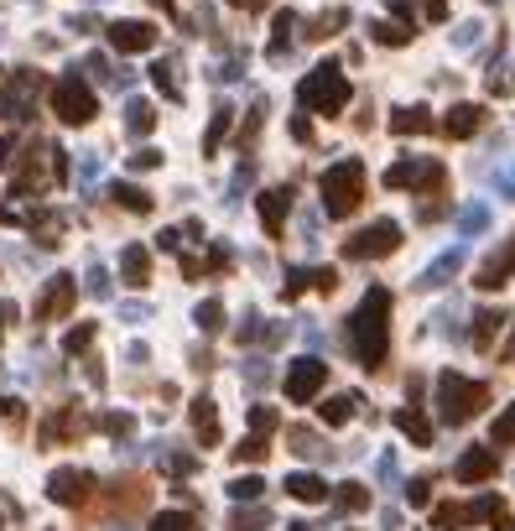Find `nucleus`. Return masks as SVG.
<instances>
[{
    "label": "nucleus",
    "mask_w": 515,
    "mask_h": 531,
    "mask_svg": "<svg viewBox=\"0 0 515 531\" xmlns=\"http://www.w3.org/2000/svg\"><path fill=\"white\" fill-rule=\"evenodd\" d=\"M151 126H157V109L146 105V100H136V105H130V130H136V136H146Z\"/></svg>",
    "instance_id": "32"
},
{
    "label": "nucleus",
    "mask_w": 515,
    "mask_h": 531,
    "mask_svg": "<svg viewBox=\"0 0 515 531\" xmlns=\"http://www.w3.org/2000/svg\"><path fill=\"white\" fill-rule=\"evenodd\" d=\"M349 349L365 370H380V365H386V349H391V292H386V287H370L365 302L354 308Z\"/></svg>",
    "instance_id": "1"
},
{
    "label": "nucleus",
    "mask_w": 515,
    "mask_h": 531,
    "mask_svg": "<svg viewBox=\"0 0 515 531\" xmlns=\"http://www.w3.org/2000/svg\"><path fill=\"white\" fill-rule=\"evenodd\" d=\"M396 245H401V224H396V219H375V224H365L359 234L344 240V255H349V261H380V255H391Z\"/></svg>",
    "instance_id": "6"
},
{
    "label": "nucleus",
    "mask_w": 515,
    "mask_h": 531,
    "mask_svg": "<svg viewBox=\"0 0 515 531\" xmlns=\"http://www.w3.org/2000/svg\"><path fill=\"white\" fill-rule=\"evenodd\" d=\"M287 531H308V526H287Z\"/></svg>",
    "instance_id": "54"
},
{
    "label": "nucleus",
    "mask_w": 515,
    "mask_h": 531,
    "mask_svg": "<svg viewBox=\"0 0 515 531\" xmlns=\"http://www.w3.org/2000/svg\"><path fill=\"white\" fill-rule=\"evenodd\" d=\"M495 443L515 448V406H510V412H500V417H495Z\"/></svg>",
    "instance_id": "37"
},
{
    "label": "nucleus",
    "mask_w": 515,
    "mask_h": 531,
    "mask_svg": "<svg viewBox=\"0 0 515 531\" xmlns=\"http://www.w3.org/2000/svg\"><path fill=\"white\" fill-rule=\"evenodd\" d=\"M151 84L162 89L167 100H183V84H177V68H172V63H157V68H151Z\"/></svg>",
    "instance_id": "26"
},
{
    "label": "nucleus",
    "mask_w": 515,
    "mask_h": 531,
    "mask_svg": "<svg viewBox=\"0 0 515 531\" xmlns=\"http://www.w3.org/2000/svg\"><path fill=\"white\" fill-rule=\"evenodd\" d=\"M229 5H240V11H261L266 0H229Z\"/></svg>",
    "instance_id": "50"
},
{
    "label": "nucleus",
    "mask_w": 515,
    "mask_h": 531,
    "mask_svg": "<svg viewBox=\"0 0 515 531\" xmlns=\"http://www.w3.org/2000/svg\"><path fill=\"white\" fill-rule=\"evenodd\" d=\"M453 271H458V255H443V261H437L433 271H427V281L437 287V281H443V277H453Z\"/></svg>",
    "instance_id": "41"
},
{
    "label": "nucleus",
    "mask_w": 515,
    "mask_h": 531,
    "mask_svg": "<svg viewBox=\"0 0 515 531\" xmlns=\"http://www.w3.org/2000/svg\"><path fill=\"white\" fill-rule=\"evenodd\" d=\"M224 136H229V109H219V115H214V126H208V136H204V151H208V156L219 151V141H224Z\"/></svg>",
    "instance_id": "33"
},
{
    "label": "nucleus",
    "mask_w": 515,
    "mask_h": 531,
    "mask_svg": "<svg viewBox=\"0 0 515 531\" xmlns=\"http://www.w3.org/2000/svg\"><path fill=\"white\" fill-rule=\"evenodd\" d=\"M266 521H271L266 510H240V516H234V531H261Z\"/></svg>",
    "instance_id": "39"
},
{
    "label": "nucleus",
    "mask_w": 515,
    "mask_h": 531,
    "mask_svg": "<svg viewBox=\"0 0 515 531\" xmlns=\"http://www.w3.org/2000/svg\"><path fill=\"white\" fill-rule=\"evenodd\" d=\"M0 79H5V68H0Z\"/></svg>",
    "instance_id": "55"
},
{
    "label": "nucleus",
    "mask_w": 515,
    "mask_h": 531,
    "mask_svg": "<svg viewBox=\"0 0 515 531\" xmlns=\"http://www.w3.org/2000/svg\"><path fill=\"white\" fill-rule=\"evenodd\" d=\"M110 47L115 52H151L157 47V26L151 22H115L110 26Z\"/></svg>",
    "instance_id": "11"
},
{
    "label": "nucleus",
    "mask_w": 515,
    "mask_h": 531,
    "mask_svg": "<svg viewBox=\"0 0 515 531\" xmlns=\"http://www.w3.org/2000/svg\"><path fill=\"white\" fill-rule=\"evenodd\" d=\"M266 438L271 432H261V427H250V438L240 448H234V459H240V464H261V459H266L271 448H266Z\"/></svg>",
    "instance_id": "23"
},
{
    "label": "nucleus",
    "mask_w": 515,
    "mask_h": 531,
    "mask_svg": "<svg viewBox=\"0 0 515 531\" xmlns=\"http://www.w3.org/2000/svg\"><path fill=\"white\" fill-rule=\"evenodd\" d=\"M157 162H162V151H136V156H130V167L141 172V167H157Z\"/></svg>",
    "instance_id": "46"
},
{
    "label": "nucleus",
    "mask_w": 515,
    "mask_h": 531,
    "mask_svg": "<svg viewBox=\"0 0 515 531\" xmlns=\"http://www.w3.org/2000/svg\"><path fill=\"white\" fill-rule=\"evenodd\" d=\"M339 506L344 510H370V489L365 485H344L339 489Z\"/></svg>",
    "instance_id": "31"
},
{
    "label": "nucleus",
    "mask_w": 515,
    "mask_h": 531,
    "mask_svg": "<svg viewBox=\"0 0 515 531\" xmlns=\"http://www.w3.org/2000/svg\"><path fill=\"white\" fill-rule=\"evenodd\" d=\"M266 115H271V105H266V100H255V105H250L245 136H240V141H245V147H255V130H261V120H266Z\"/></svg>",
    "instance_id": "35"
},
{
    "label": "nucleus",
    "mask_w": 515,
    "mask_h": 531,
    "mask_svg": "<svg viewBox=\"0 0 515 531\" xmlns=\"http://www.w3.org/2000/svg\"><path fill=\"white\" fill-rule=\"evenodd\" d=\"M463 485H484V479H495L500 474V459L490 453V448H469L463 459H458V469H453Z\"/></svg>",
    "instance_id": "13"
},
{
    "label": "nucleus",
    "mask_w": 515,
    "mask_h": 531,
    "mask_svg": "<svg viewBox=\"0 0 515 531\" xmlns=\"http://www.w3.org/2000/svg\"><path fill=\"white\" fill-rule=\"evenodd\" d=\"M391 422L401 427V432H406V438H412V443H433V422H427V417H422V412H416V406H396L391 412Z\"/></svg>",
    "instance_id": "17"
},
{
    "label": "nucleus",
    "mask_w": 515,
    "mask_h": 531,
    "mask_svg": "<svg viewBox=\"0 0 515 531\" xmlns=\"http://www.w3.org/2000/svg\"><path fill=\"white\" fill-rule=\"evenodd\" d=\"M73 302H79V281L73 277H52L47 281V292H42L37 302V323H58L73 313Z\"/></svg>",
    "instance_id": "9"
},
{
    "label": "nucleus",
    "mask_w": 515,
    "mask_h": 531,
    "mask_svg": "<svg viewBox=\"0 0 515 531\" xmlns=\"http://www.w3.org/2000/svg\"><path fill=\"white\" fill-rule=\"evenodd\" d=\"M433 500V479L422 474V479H412V506H427Z\"/></svg>",
    "instance_id": "44"
},
{
    "label": "nucleus",
    "mask_w": 515,
    "mask_h": 531,
    "mask_svg": "<svg viewBox=\"0 0 515 531\" xmlns=\"http://www.w3.org/2000/svg\"><path fill=\"white\" fill-rule=\"evenodd\" d=\"M354 406H359V396H329V402H323V422H329V427H344L354 417Z\"/></svg>",
    "instance_id": "24"
},
{
    "label": "nucleus",
    "mask_w": 515,
    "mask_h": 531,
    "mask_svg": "<svg viewBox=\"0 0 515 531\" xmlns=\"http://www.w3.org/2000/svg\"><path fill=\"white\" fill-rule=\"evenodd\" d=\"M0 417H16V422H21V402H11V396H0Z\"/></svg>",
    "instance_id": "48"
},
{
    "label": "nucleus",
    "mask_w": 515,
    "mask_h": 531,
    "mask_svg": "<svg viewBox=\"0 0 515 531\" xmlns=\"http://www.w3.org/2000/svg\"><path fill=\"white\" fill-rule=\"evenodd\" d=\"M287 209H291V188H271V193H261V224H266L271 240L287 230Z\"/></svg>",
    "instance_id": "15"
},
{
    "label": "nucleus",
    "mask_w": 515,
    "mask_h": 531,
    "mask_svg": "<svg viewBox=\"0 0 515 531\" xmlns=\"http://www.w3.org/2000/svg\"><path fill=\"white\" fill-rule=\"evenodd\" d=\"M437 177H443L437 156H406V162L386 167V188H422V183H437Z\"/></svg>",
    "instance_id": "10"
},
{
    "label": "nucleus",
    "mask_w": 515,
    "mask_h": 531,
    "mask_svg": "<svg viewBox=\"0 0 515 531\" xmlns=\"http://www.w3.org/2000/svg\"><path fill=\"white\" fill-rule=\"evenodd\" d=\"M427 16H433V22H443V16H448V0H427Z\"/></svg>",
    "instance_id": "49"
},
{
    "label": "nucleus",
    "mask_w": 515,
    "mask_h": 531,
    "mask_svg": "<svg viewBox=\"0 0 515 531\" xmlns=\"http://www.w3.org/2000/svg\"><path fill=\"white\" fill-rule=\"evenodd\" d=\"M0 531H5V521H0Z\"/></svg>",
    "instance_id": "56"
},
{
    "label": "nucleus",
    "mask_w": 515,
    "mask_h": 531,
    "mask_svg": "<svg viewBox=\"0 0 515 531\" xmlns=\"http://www.w3.org/2000/svg\"><path fill=\"white\" fill-rule=\"evenodd\" d=\"M312 287H318V292H333V287H339V277H333L329 266H318V271H312Z\"/></svg>",
    "instance_id": "45"
},
{
    "label": "nucleus",
    "mask_w": 515,
    "mask_h": 531,
    "mask_svg": "<svg viewBox=\"0 0 515 531\" xmlns=\"http://www.w3.org/2000/svg\"><path fill=\"white\" fill-rule=\"evenodd\" d=\"M250 427H261V432H276V412H271V406H255V412H250Z\"/></svg>",
    "instance_id": "42"
},
{
    "label": "nucleus",
    "mask_w": 515,
    "mask_h": 531,
    "mask_svg": "<svg viewBox=\"0 0 515 531\" xmlns=\"http://www.w3.org/2000/svg\"><path fill=\"white\" fill-rule=\"evenodd\" d=\"M479 126H484V105H453L443 115V136L448 141H469Z\"/></svg>",
    "instance_id": "14"
},
{
    "label": "nucleus",
    "mask_w": 515,
    "mask_h": 531,
    "mask_svg": "<svg viewBox=\"0 0 515 531\" xmlns=\"http://www.w3.org/2000/svg\"><path fill=\"white\" fill-rule=\"evenodd\" d=\"M500 323H505L500 313H479L474 318V349H490V339L500 334Z\"/></svg>",
    "instance_id": "27"
},
{
    "label": "nucleus",
    "mask_w": 515,
    "mask_h": 531,
    "mask_svg": "<svg viewBox=\"0 0 515 531\" xmlns=\"http://www.w3.org/2000/svg\"><path fill=\"white\" fill-rule=\"evenodd\" d=\"M287 37H291V11H281V16H276V43H271V52H281Z\"/></svg>",
    "instance_id": "43"
},
{
    "label": "nucleus",
    "mask_w": 515,
    "mask_h": 531,
    "mask_svg": "<svg viewBox=\"0 0 515 531\" xmlns=\"http://www.w3.org/2000/svg\"><path fill=\"white\" fill-rule=\"evenodd\" d=\"M261 489H266V479H234V485H229V495H234V500H261Z\"/></svg>",
    "instance_id": "36"
},
{
    "label": "nucleus",
    "mask_w": 515,
    "mask_h": 531,
    "mask_svg": "<svg viewBox=\"0 0 515 531\" xmlns=\"http://www.w3.org/2000/svg\"><path fill=\"white\" fill-rule=\"evenodd\" d=\"M505 271H510V261H490L484 271L474 277V287H484V292H495V287H505Z\"/></svg>",
    "instance_id": "29"
},
{
    "label": "nucleus",
    "mask_w": 515,
    "mask_h": 531,
    "mask_svg": "<svg viewBox=\"0 0 515 531\" xmlns=\"http://www.w3.org/2000/svg\"><path fill=\"white\" fill-rule=\"evenodd\" d=\"M333 26H349V11H323L318 22H308V43H323V37H333Z\"/></svg>",
    "instance_id": "22"
},
{
    "label": "nucleus",
    "mask_w": 515,
    "mask_h": 531,
    "mask_svg": "<svg viewBox=\"0 0 515 531\" xmlns=\"http://www.w3.org/2000/svg\"><path fill=\"white\" fill-rule=\"evenodd\" d=\"M505 360H510V365H515V334H510V349H505Z\"/></svg>",
    "instance_id": "51"
},
{
    "label": "nucleus",
    "mask_w": 515,
    "mask_h": 531,
    "mask_svg": "<svg viewBox=\"0 0 515 531\" xmlns=\"http://www.w3.org/2000/svg\"><path fill=\"white\" fill-rule=\"evenodd\" d=\"M297 100H302L312 115H339V109L349 105V73H344L339 63H318L308 79H302Z\"/></svg>",
    "instance_id": "3"
},
{
    "label": "nucleus",
    "mask_w": 515,
    "mask_h": 531,
    "mask_svg": "<svg viewBox=\"0 0 515 531\" xmlns=\"http://www.w3.org/2000/svg\"><path fill=\"white\" fill-rule=\"evenodd\" d=\"M83 432H89V417H83L79 406H62L58 417H47L42 443H73V438H83Z\"/></svg>",
    "instance_id": "12"
},
{
    "label": "nucleus",
    "mask_w": 515,
    "mask_h": 531,
    "mask_svg": "<svg viewBox=\"0 0 515 531\" xmlns=\"http://www.w3.org/2000/svg\"><path fill=\"white\" fill-rule=\"evenodd\" d=\"M287 495H291V500H302V506H323V500H329V485H323L318 474H291Z\"/></svg>",
    "instance_id": "19"
},
{
    "label": "nucleus",
    "mask_w": 515,
    "mask_h": 531,
    "mask_svg": "<svg viewBox=\"0 0 515 531\" xmlns=\"http://www.w3.org/2000/svg\"><path fill=\"white\" fill-rule=\"evenodd\" d=\"M47 105H52V115H58L62 126H89L94 120V89L83 84L79 73H62L58 84H52V94H47Z\"/></svg>",
    "instance_id": "5"
},
{
    "label": "nucleus",
    "mask_w": 515,
    "mask_h": 531,
    "mask_svg": "<svg viewBox=\"0 0 515 531\" xmlns=\"http://www.w3.org/2000/svg\"><path fill=\"white\" fill-rule=\"evenodd\" d=\"M120 271H125L130 287H146V281H151V255H146L141 245H130V251L120 255Z\"/></svg>",
    "instance_id": "20"
},
{
    "label": "nucleus",
    "mask_w": 515,
    "mask_h": 531,
    "mask_svg": "<svg viewBox=\"0 0 515 531\" xmlns=\"http://www.w3.org/2000/svg\"><path fill=\"white\" fill-rule=\"evenodd\" d=\"M318 188H323V209H329L333 219H349V213L365 204V167H359L354 156L349 162H333Z\"/></svg>",
    "instance_id": "4"
},
{
    "label": "nucleus",
    "mask_w": 515,
    "mask_h": 531,
    "mask_svg": "<svg viewBox=\"0 0 515 531\" xmlns=\"http://www.w3.org/2000/svg\"><path fill=\"white\" fill-rule=\"evenodd\" d=\"M198 323H204L208 334H219V328H224V302H198Z\"/></svg>",
    "instance_id": "30"
},
{
    "label": "nucleus",
    "mask_w": 515,
    "mask_h": 531,
    "mask_svg": "<svg viewBox=\"0 0 515 531\" xmlns=\"http://www.w3.org/2000/svg\"><path fill=\"white\" fill-rule=\"evenodd\" d=\"M94 344V323H79L68 339H62V355H79V349H89Z\"/></svg>",
    "instance_id": "34"
},
{
    "label": "nucleus",
    "mask_w": 515,
    "mask_h": 531,
    "mask_svg": "<svg viewBox=\"0 0 515 531\" xmlns=\"http://www.w3.org/2000/svg\"><path fill=\"white\" fill-rule=\"evenodd\" d=\"M391 130L396 136H422V130H433V109H422V105L391 109Z\"/></svg>",
    "instance_id": "18"
},
{
    "label": "nucleus",
    "mask_w": 515,
    "mask_h": 531,
    "mask_svg": "<svg viewBox=\"0 0 515 531\" xmlns=\"http://www.w3.org/2000/svg\"><path fill=\"white\" fill-rule=\"evenodd\" d=\"M94 489H100V479H94L89 469H58V474L47 479V495H52L58 506H89Z\"/></svg>",
    "instance_id": "8"
},
{
    "label": "nucleus",
    "mask_w": 515,
    "mask_h": 531,
    "mask_svg": "<svg viewBox=\"0 0 515 531\" xmlns=\"http://www.w3.org/2000/svg\"><path fill=\"white\" fill-rule=\"evenodd\" d=\"M505 261H510V271H515V245H510V251H505Z\"/></svg>",
    "instance_id": "52"
},
{
    "label": "nucleus",
    "mask_w": 515,
    "mask_h": 531,
    "mask_svg": "<svg viewBox=\"0 0 515 531\" xmlns=\"http://www.w3.org/2000/svg\"><path fill=\"white\" fill-rule=\"evenodd\" d=\"M120 209H130V213H151V193L146 188H130V183H115V193H110Z\"/></svg>",
    "instance_id": "21"
},
{
    "label": "nucleus",
    "mask_w": 515,
    "mask_h": 531,
    "mask_svg": "<svg viewBox=\"0 0 515 531\" xmlns=\"http://www.w3.org/2000/svg\"><path fill=\"white\" fill-rule=\"evenodd\" d=\"M187 417H193L198 443H204V448H219V412H214V396H198V402L187 406Z\"/></svg>",
    "instance_id": "16"
},
{
    "label": "nucleus",
    "mask_w": 515,
    "mask_h": 531,
    "mask_svg": "<svg viewBox=\"0 0 515 531\" xmlns=\"http://www.w3.org/2000/svg\"><path fill=\"white\" fill-rule=\"evenodd\" d=\"M323 385H329V365L323 360H308V355L291 360V370H287V402L291 406H308Z\"/></svg>",
    "instance_id": "7"
},
{
    "label": "nucleus",
    "mask_w": 515,
    "mask_h": 531,
    "mask_svg": "<svg viewBox=\"0 0 515 531\" xmlns=\"http://www.w3.org/2000/svg\"><path fill=\"white\" fill-rule=\"evenodd\" d=\"M490 402V385L484 381H469V375H458V370H443L437 375V406H443V422H469L479 417Z\"/></svg>",
    "instance_id": "2"
},
{
    "label": "nucleus",
    "mask_w": 515,
    "mask_h": 531,
    "mask_svg": "<svg viewBox=\"0 0 515 531\" xmlns=\"http://www.w3.org/2000/svg\"><path fill=\"white\" fill-rule=\"evenodd\" d=\"M151 531H193V516L187 510H162V516H151Z\"/></svg>",
    "instance_id": "28"
},
{
    "label": "nucleus",
    "mask_w": 515,
    "mask_h": 531,
    "mask_svg": "<svg viewBox=\"0 0 515 531\" xmlns=\"http://www.w3.org/2000/svg\"><path fill=\"white\" fill-rule=\"evenodd\" d=\"M490 526H495V531H515V516H510V506H505L500 495H495V510H490Z\"/></svg>",
    "instance_id": "40"
},
{
    "label": "nucleus",
    "mask_w": 515,
    "mask_h": 531,
    "mask_svg": "<svg viewBox=\"0 0 515 531\" xmlns=\"http://www.w3.org/2000/svg\"><path fill=\"white\" fill-rule=\"evenodd\" d=\"M287 438H291V448H297V453H323V443H318V438H312L308 427H291Z\"/></svg>",
    "instance_id": "38"
},
{
    "label": "nucleus",
    "mask_w": 515,
    "mask_h": 531,
    "mask_svg": "<svg viewBox=\"0 0 515 531\" xmlns=\"http://www.w3.org/2000/svg\"><path fill=\"white\" fill-rule=\"evenodd\" d=\"M370 32H375V43H386V47H406L412 43V26L406 22H375Z\"/></svg>",
    "instance_id": "25"
},
{
    "label": "nucleus",
    "mask_w": 515,
    "mask_h": 531,
    "mask_svg": "<svg viewBox=\"0 0 515 531\" xmlns=\"http://www.w3.org/2000/svg\"><path fill=\"white\" fill-rule=\"evenodd\" d=\"M151 5H162V11H172V0H151Z\"/></svg>",
    "instance_id": "53"
},
{
    "label": "nucleus",
    "mask_w": 515,
    "mask_h": 531,
    "mask_svg": "<svg viewBox=\"0 0 515 531\" xmlns=\"http://www.w3.org/2000/svg\"><path fill=\"white\" fill-rule=\"evenodd\" d=\"M11 151H16V136H0V167H11Z\"/></svg>",
    "instance_id": "47"
}]
</instances>
